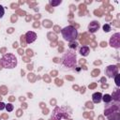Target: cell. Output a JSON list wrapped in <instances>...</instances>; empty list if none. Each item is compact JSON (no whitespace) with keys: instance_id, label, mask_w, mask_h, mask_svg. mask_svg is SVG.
Segmentation results:
<instances>
[{"instance_id":"6da1fadb","label":"cell","mask_w":120,"mask_h":120,"mask_svg":"<svg viewBox=\"0 0 120 120\" xmlns=\"http://www.w3.org/2000/svg\"><path fill=\"white\" fill-rule=\"evenodd\" d=\"M61 33H62V36H63L64 39L68 41V42L75 41V39L78 37V31L72 25H68V26L64 27L61 30Z\"/></svg>"},{"instance_id":"7a4b0ae2","label":"cell","mask_w":120,"mask_h":120,"mask_svg":"<svg viewBox=\"0 0 120 120\" xmlns=\"http://www.w3.org/2000/svg\"><path fill=\"white\" fill-rule=\"evenodd\" d=\"M1 65L3 66V68H14L17 64H18V60L16 58V56L12 53H7L5 54L1 60H0Z\"/></svg>"},{"instance_id":"3957f363","label":"cell","mask_w":120,"mask_h":120,"mask_svg":"<svg viewBox=\"0 0 120 120\" xmlns=\"http://www.w3.org/2000/svg\"><path fill=\"white\" fill-rule=\"evenodd\" d=\"M63 65L67 68H73L76 65V54L72 52H66L62 57Z\"/></svg>"},{"instance_id":"277c9868","label":"cell","mask_w":120,"mask_h":120,"mask_svg":"<svg viewBox=\"0 0 120 120\" xmlns=\"http://www.w3.org/2000/svg\"><path fill=\"white\" fill-rule=\"evenodd\" d=\"M110 45L115 49H118L120 47V34L115 33L112 35L110 38Z\"/></svg>"},{"instance_id":"5b68a950","label":"cell","mask_w":120,"mask_h":120,"mask_svg":"<svg viewBox=\"0 0 120 120\" xmlns=\"http://www.w3.org/2000/svg\"><path fill=\"white\" fill-rule=\"evenodd\" d=\"M105 73L109 78H112L116 74H118V68L116 66H114V65H110V66H108L106 68Z\"/></svg>"},{"instance_id":"8992f818","label":"cell","mask_w":120,"mask_h":120,"mask_svg":"<svg viewBox=\"0 0 120 120\" xmlns=\"http://www.w3.org/2000/svg\"><path fill=\"white\" fill-rule=\"evenodd\" d=\"M118 110H119V107H118V105H110V104H108L107 106H106V108H105V115L106 116H109L111 113H113V112H118Z\"/></svg>"},{"instance_id":"52a82bcc","label":"cell","mask_w":120,"mask_h":120,"mask_svg":"<svg viewBox=\"0 0 120 120\" xmlns=\"http://www.w3.org/2000/svg\"><path fill=\"white\" fill-rule=\"evenodd\" d=\"M25 40L27 43H32L34 42L36 39H37V34L33 31H28L26 34H25Z\"/></svg>"},{"instance_id":"ba28073f","label":"cell","mask_w":120,"mask_h":120,"mask_svg":"<svg viewBox=\"0 0 120 120\" xmlns=\"http://www.w3.org/2000/svg\"><path fill=\"white\" fill-rule=\"evenodd\" d=\"M99 22H98L97 21H93V22H91L90 23H89V25H88V30H89V32H91V33H95V32H97L98 29H99Z\"/></svg>"},{"instance_id":"9c48e42d","label":"cell","mask_w":120,"mask_h":120,"mask_svg":"<svg viewBox=\"0 0 120 120\" xmlns=\"http://www.w3.org/2000/svg\"><path fill=\"white\" fill-rule=\"evenodd\" d=\"M102 98V94L100 92H96L92 95V100L94 103H99Z\"/></svg>"},{"instance_id":"30bf717a","label":"cell","mask_w":120,"mask_h":120,"mask_svg":"<svg viewBox=\"0 0 120 120\" xmlns=\"http://www.w3.org/2000/svg\"><path fill=\"white\" fill-rule=\"evenodd\" d=\"M80 53L82 55V56H87L89 54V48L87 46H82L81 49H80Z\"/></svg>"},{"instance_id":"8fae6325","label":"cell","mask_w":120,"mask_h":120,"mask_svg":"<svg viewBox=\"0 0 120 120\" xmlns=\"http://www.w3.org/2000/svg\"><path fill=\"white\" fill-rule=\"evenodd\" d=\"M112 96L109 95V94L103 95V96H102V98H101V100H103V101H104L105 103H107V104H109V103L112 101Z\"/></svg>"},{"instance_id":"7c38bea8","label":"cell","mask_w":120,"mask_h":120,"mask_svg":"<svg viewBox=\"0 0 120 120\" xmlns=\"http://www.w3.org/2000/svg\"><path fill=\"white\" fill-rule=\"evenodd\" d=\"M109 120H119V112H115L112 113V118L109 116Z\"/></svg>"},{"instance_id":"4fadbf2b","label":"cell","mask_w":120,"mask_h":120,"mask_svg":"<svg viewBox=\"0 0 120 120\" xmlns=\"http://www.w3.org/2000/svg\"><path fill=\"white\" fill-rule=\"evenodd\" d=\"M119 78H120V75H119V74H116V75L114 76V81H115V84H116V86H117V87H119V86H120Z\"/></svg>"},{"instance_id":"5bb4252c","label":"cell","mask_w":120,"mask_h":120,"mask_svg":"<svg viewBox=\"0 0 120 120\" xmlns=\"http://www.w3.org/2000/svg\"><path fill=\"white\" fill-rule=\"evenodd\" d=\"M13 105L11 104V103H8V104H6V110L8 111V112H11V111H13Z\"/></svg>"},{"instance_id":"9a60e30c","label":"cell","mask_w":120,"mask_h":120,"mask_svg":"<svg viewBox=\"0 0 120 120\" xmlns=\"http://www.w3.org/2000/svg\"><path fill=\"white\" fill-rule=\"evenodd\" d=\"M103 30H104V32H106V33L110 32V30H111V26H110V24L105 23V24L103 25Z\"/></svg>"},{"instance_id":"2e32d148","label":"cell","mask_w":120,"mask_h":120,"mask_svg":"<svg viewBox=\"0 0 120 120\" xmlns=\"http://www.w3.org/2000/svg\"><path fill=\"white\" fill-rule=\"evenodd\" d=\"M77 46H78V43H77V42H75V41L69 42V48H70V49H76Z\"/></svg>"},{"instance_id":"e0dca14e","label":"cell","mask_w":120,"mask_h":120,"mask_svg":"<svg viewBox=\"0 0 120 120\" xmlns=\"http://www.w3.org/2000/svg\"><path fill=\"white\" fill-rule=\"evenodd\" d=\"M4 13H5V9H4V8L0 5V18H2V17L4 16Z\"/></svg>"},{"instance_id":"ac0fdd59","label":"cell","mask_w":120,"mask_h":120,"mask_svg":"<svg viewBox=\"0 0 120 120\" xmlns=\"http://www.w3.org/2000/svg\"><path fill=\"white\" fill-rule=\"evenodd\" d=\"M62 1L61 0H59V1H56V2H54V1H52V0H51L50 1V4L51 5H52V6H56V5H58V4H60Z\"/></svg>"},{"instance_id":"d6986e66","label":"cell","mask_w":120,"mask_h":120,"mask_svg":"<svg viewBox=\"0 0 120 120\" xmlns=\"http://www.w3.org/2000/svg\"><path fill=\"white\" fill-rule=\"evenodd\" d=\"M98 73H99V69H97V70H95V71L92 73V76L95 77V76H97V74H98Z\"/></svg>"},{"instance_id":"ffe728a7","label":"cell","mask_w":120,"mask_h":120,"mask_svg":"<svg viewBox=\"0 0 120 120\" xmlns=\"http://www.w3.org/2000/svg\"><path fill=\"white\" fill-rule=\"evenodd\" d=\"M6 108V104L3 103V102H0V110H3Z\"/></svg>"}]
</instances>
